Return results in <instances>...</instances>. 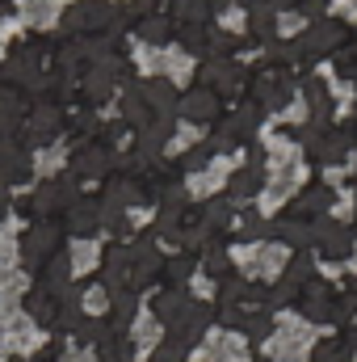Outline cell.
<instances>
[{
    "label": "cell",
    "instance_id": "obj_21",
    "mask_svg": "<svg viewBox=\"0 0 357 362\" xmlns=\"http://www.w3.org/2000/svg\"><path fill=\"white\" fill-rule=\"evenodd\" d=\"M345 341H320L315 346V362H345Z\"/></svg>",
    "mask_w": 357,
    "mask_h": 362
},
{
    "label": "cell",
    "instance_id": "obj_32",
    "mask_svg": "<svg viewBox=\"0 0 357 362\" xmlns=\"http://www.w3.org/2000/svg\"><path fill=\"white\" fill-rule=\"evenodd\" d=\"M353 55H357V51H353Z\"/></svg>",
    "mask_w": 357,
    "mask_h": 362
},
{
    "label": "cell",
    "instance_id": "obj_28",
    "mask_svg": "<svg viewBox=\"0 0 357 362\" xmlns=\"http://www.w3.org/2000/svg\"><path fill=\"white\" fill-rule=\"evenodd\" d=\"M210 51H214V55H231V51H236V34H214V38H210Z\"/></svg>",
    "mask_w": 357,
    "mask_h": 362
},
{
    "label": "cell",
    "instance_id": "obj_23",
    "mask_svg": "<svg viewBox=\"0 0 357 362\" xmlns=\"http://www.w3.org/2000/svg\"><path fill=\"white\" fill-rule=\"evenodd\" d=\"M189 274H193V257H185V253H181V257H173V262H169V282H189Z\"/></svg>",
    "mask_w": 357,
    "mask_h": 362
},
{
    "label": "cell",
    "instance_id": "obj_10",
    "mask_svg": "<svg viewBox=\"0 0 357 362\" xmlns=\"http://www.w3.org/2000/svg\"><path fill=\"white\" fill-rule=\"evenodd\" d=\"M55 131H59V110H51V105L38 110V118H34V127H30V139H34V144H47Z\"/></svg>",
    "mask_w": 357,
    "mask_h": 362
},
{
    "label": "cell",
    "instance_id": "obj_4",
    "mask_svg": "<svg viewBox=\"0 0 357 362\" xmlns=\"http://www.w3.org/2000/svg\"><path fill=\"white\" fill-rule=\"evenodd\" d=\"M315 236H320V253H324V257H332V262H337V257H345V253L353 249V236H349L345 228H337V223H320V228H315Z\"/></svg>",
    "mask_w": 357,
    "mask_h": 362
},
{
    "label": "cell",
    "instance_id": "obj_26",
    "mask_svg": "<svg viewBox=\"0 0 357 362\" xmlns=\"http://www.w3.org/2000/svg\"><path fill=\"white\" fill-rule=\"evenodd\" d=\"M210 156H214V148H210V144H202V148H193V152H185V156H181V169H202Z\"/></svg>",
    "mask_w": 357,
    "mask_h": 362
},
{
    "label": "cell",
    "instance_id": "obj_29",
    "mask_svg": "<svg viewBox=\"0 0 357 362\" xmlns=\"http://www.w3.org/2000/svg\"><path fill=\"white\" fill-rule=\"evenodd\" d=\"M294 295H298V286H294V282H286V278H282V286L273 291V299H277V303H290Z\"/></svg>",
    "mask_w": 357,
    "mask_h": 362
},
{
    "label": "cell",
    "instance_id": "obj_30",
    "mask_svg": "<svg viewBox=\"0 0 357 362\" xmlns=\"http://www.w3.org/2000/svg\"><path fill=\"white\" fill-rule=\"evenodd\" d=\"M298 8H303L307 17H320V13L328 8V0H298Z\"/></svg>",
    "mask_w": 357,
    "mask_h": 362
},
{
    "label": "cell",
    "instance_id": "obj_2",
    "mask_svg": "<svg viewBox=\"0 0 357 362\" xmlns=\"http://www.w3.org/2000/svg\"><path fill=\"white\" fill-rule=\"evenodd\" d=\"M109 4L105 0H76L72 8H68V17H63V25L72 30V34H80V30H97V25H105L109 21Z\"/></svg>",
    "mask_w": 357,
    "mask_h": 362
},
{
    "label": "cell",
    "instance_id": "obj_27",
    "mask_svg": "<svg viewBox=\"0 0 357 362\" xmlns=\"http://www.w3.org/2000/svg\"><path fill=\"white\" fill-rule=\"evenodd\" d=\"M307 274H311V257H307V253H298V257L290 262V270H286V282H294V286H298Z\"/></svg>",
    "mask_w": 357,
    "mask_h": 362
},
{
    "label": "cell",
    "instance_id": "obj_8",
    "mask_svg": "<svg viewBox=\"0 0 357 362\" xmlns=\"http://www.w3.org/2000/svg\"><path fill=\"white\" fill-rule=\"evenodd\" d=\"M261 181H265V169H261V160H257V165H248V169H240V173L231 177V189H227V194H231L236 202H244V198H253V194L261 189Z\"/></svg>",
    "mask_w": 357,
    "mask_h": 362
},
{
    "label": "cell",
    "instance_id": "obj_3",
    "mask_svg": "<svg viewBox=\"0 0 357 362\" xmlns=\"http://www.w3.org/2000/svg\"><path fill=\"white\" fill-rule=\"evenodd\" d=\"M202 81H206V89L214 93V97H236L240 93V68L236 64H206L202 68Z\"/></svg>",
    "mask_w": 357,
    "mask_h": 362
},
{
    "label": "cell",
    "instance_id": "obj_15",
    "mask_svg": "<svg viewBox=\"0 0 357 362\" xmlns=\"http://www.w3.org/2000/svg\"><path fill=\"white\" fill-rule=\"evenodd\" d=\"M248 21H253V34L257 38H269L273 34V4H253V13H248Z\"/></svg>",
    "mask_w": 357,
    "mask_h": 362
},
{
    "label": "cell",
    "instance_id": "obj_22",
    "mask_svg": "<svg viewBox=\"0 0 357 362\" xmlns=\"http://www.w3.org/2000/svg\"><path fill=\"white\" fill-rule=\"evenodd\" d=\"M307 316L320 320V325H332V320H337V308H332L328 299H311V303H307Z\"/></svg>",
    "mask_w": 357,
    "mask_h": 362
},
{
    "label": "cell",
    "instance_id": "obj_16",
    "mask_svg": "<svg viewBox=\"0 0 357 362\" xmlns=\"http://www.w3.org/2000/svg\"><path fill=\"white\" fill-rule=\"evenodd\" d=\"M181 25H202L206 21V0H177Z\"/></svg>",
    "mask_w": 357,
    "mask_h": 362
},
{
    "label": "cell",
    "instance_id": "obj_31",
    "mask_svg": "<svg viewBox=\"0 0 357 362\" xmlns=\"http://www.w3.org/2000/svg\"><path fill=\"white\" fill-rule=\"evenodd\" d=\"M345 139H357V122H345V131H341Z\"/></svg>",
    "mask_w": 357,
    "mask_h": 362
},
{
    "label": "cell",
    "instance_id": "obj_17",
    "mask_svg": "<svg viewBox=\"0 0 357 362\" xmlns=\"http://www.w3.org/2000/svg\"><path fill=\"white\" fill-rule=\"evenodd\" d=\"M101 362H131V346L118 341V337H101Z\"/></svg>",
    "mask_w": 357,
    "mask_h": 362
},
{
    "label": "cell",
    "instance_id": "obj_20",
    "mask_svg": "<svg viewBox=\"0 0 357 362\" xmlns=\"http://www.w3.org/2000/svg\"><path fill=\"white\" fill-rule=\"evenodd\" d=\"M139 34L156 47V42H164V38H169V21H164V17H147V21L139 25Z\"/></svg>",
    "mask_w": 357,
    "mask_h": 362
},
{
    "label": "cell",
    "instance_id": "obj_9",
    "mask_svg": "<svg viewBox=\"0 0 357 362\" xmlns=\"http://www.w3.org/2000/svg\"><path fill=\"white\" fill-rule=\"evenodd\" d=\"M328 206H332V189H324V185H311V189L298 198V206H294V211H298V215H324Z\"/></svg>",
    "mask_w": 357,
    "mask_h": 362
},
{
    "label": "cell",
    "instance_id": "obj_6",
    "mask_svg": "<svg viewBox=\"0 0 357 362\" xmlns=\"http://www.w3.org/2000/svg\"><path fill=\"white\" fill-rule=\"evenodd\" d=\"M181 110H185L193 122H210V118L219 114V97H214L210 89H193L185 101H181Z\"/></svg>",
    "mask_w": 357,
    "mask_h": 362
},
{
    "label": "cell",
    "instance_id": "obj_19",
    "mask_svg": "<svg viewBox=\"0 0 357 362\" xmlns=\"http://www.w3.org/2000/svg\"><path fill=\"white\" fill-rule=\"evenodd\" d=\"M244 291H248V286H244V278H240V274L223 278V282H219V299H223V308H231V303H236Z\"/></svg>",
    "mask_w": 357,
    "mask_h": 362
},
{
    "label": "cell",
    "instance_id": "obj_1",
    "mask_svg": "<svg viewBox=\"0 0 357 362\" xmlns=\"http://www.w3.org/2000/svg\"><path fill=\"white\" fill-rule=\"evenodd\" d=\"M341 42V25L337 21H320L315 30H307L290 51H294V59H303V55H324V51H332Z\"/></svg>",
    "mask_w": 357,
    "mask_h": 362
},
{
    "label": "cell",
    "instance_id": "obj_25",
    "mask_svg": "<svg viewBox=\"0 0 357 362\" xmlns=\"http://www.w3.org/2000/svg\"><path fill=\"white\" fill-rule=\"evenodd\" d=\"M269 329H273V320H269L265 312H253V316L244 320V333H248V337H269Z\"/></svg>",
    "mask_w": 357,
    "mask_h": 362
},
{
    "label": "cell",
    "instance_id": "obj_24",
    "mask_svg": "<svg viewBox=\"0 0 357 362\" xmlns=\"http://www.w3.org/2000/svg\"><path fill=\"white\" fill-rule=\"evenodd\" d=\"M206 270L214 274V278H219V274L231 278V262H227V253H223V249H210V253H206Z\"/></svg>",
    "mask_w": 357,
    "mask_h": 362
},
{
    "label": "cell",
    "instance_id": "obj_18",
    "mask_svg": "<svg viewBox=\"0 0 357 362\" xmlns=\"http://www.w3.org/2000/svg\"><path fill=\"white\" fill-rule=\"evenodd\" d=\"M181 47H185L189 55H202V51H206V30H202V25H181Z\"/></svg>",
    "mask_w": 357,
    "mask_h": 362
},
{
    "label": "cell",
    "instance_id": "obj_14",
    "mask_svg": "<svg viewBox=\"0 0 357 362\" xmlns=\"http://www.w3.org/2000/svg\"><path fill=\"white\" fill-rule=\"evenodd\" d=\"M307 101H311V110H315V122H324V118L332 114V97H328V89H324L320 81H307Z\"/></svg>",
    "mask_w": 357,
    "mask_h": 362
},
{
    "label": "cell",
    "instance_id": "obj_13",
    "mask_svg": "<svg viewBox=\"0 0 357 362\" xmlns=\"http://www.w3.org/2000/svg\"><path fill=\"white\" fill-rule=\"evenodd\" d=\"M231 223V206L227 202H206L202 206V232H214V228H227Z\"/></svg>",
    "mask_w": 357,
    "mask_h": 362
},
{
    "label": "cell",
    "instance_id": "obj_7",
    "mask_svg": "<svg viewBox=\"0 0 357 362\" xmlns=\"http://www.w3.org/2000/svg\"><path fill=\"white\" fill-rule=\"evenodd\" d=\"M109 93H114V64L101 59L89 76H85V97H89V101H105Z\"/></svg>",
    "mask_w": 357,
    "mask_h": 362
},
{
    "label": "cell",
    "instance_id": "obj_11",
    "mask_svg": "<svg viewBox=\"0 0 357 362\" xmlns=\"http://www.w3.org/2000/svg\"><path fill=\"white\" fill-rule=\"evenodd\" d=\"M257 122H261V105H244L227 127H231V135H236V139H248V135L257 131Z\"/></svg>",
    "mask_w": 357,
    "mask_h": 362
},
{
    "label": "cell",
    "instance_id": "obj_5",
    "mask_svg": "<svg viewBox=\"0 0 357 362\" xmlns=\"http://www.w3.org/2000/svg\"><path fill=\"white\" fill-rule=\"evenodd\" d=\"M97 223H101V206H97V202L85 198V202H72V206H68V228H72L76 236H92Z\"/></svg>",
    "mask_w": 357,
    "mask_h": 362
},
{
    "label": "cell",
    "instance_id": "obj_12",
    "mask_svg": "<svg viewBox=\"0 0 357 362\" xmlns=\"http://www.w3.org/2000/svg\"><path fill=\"white\" fill-rule=\"evenodd\" d=\"M345 148H349V139H345V135H324L311 152H315L324 165H332V160H341V156H345Z\"/></svg>",
    "mask_w": 357,
    "mask_h": 362
}]
</instances>
